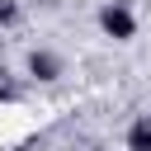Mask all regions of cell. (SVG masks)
I'll list each match as a JSON object with an SVG mask.
<instances>
[{
	"instance_id": "1",
	"label": "cell",
	"mask_w": 151,
	"mask_h": 151,
	"mask_svg": "<svg viewBox=\"0 0 151 151\" xmlns=\"http://www.w3.org/2000/svg\"><path fill=\"white\" fill-rule=\"evenodd\" d=\"M99 28H104L109 38H118V42H127V38L137 33V19H132L127 5H104V9H99Z\"/></svg>"
},
{
	"instance_id": "2",
	"label": "cell",
	"mask_w": 151,
	"mask_h": 151,
	"mask_svg": "<svg viewBox=\"0 0 151 151\" xmlns=\"http://www.w3.org/2000/svg\"><path fill=\"white\" fill-rule=\"evenodd\" d=\"M28 71H33L38 80H57V76H61V57L47 52V47H33V52H28Z\"/></svg>"
},
{
	"instance_id": "3",
	"label": "cell",
	"mask_w": 151,
	"mask_h": 151,
	"mask_svg": "<svg viewBox=\"0 0 151 151\" xmlns=\"http://www.w3.org/2000/svg\"><path fill=\"white\" fill-rule=\"evenodd\" d=\"M127 151H151V113H137L127 127Z\"/></svg>"
},
{
	"instance_id": "4",
	"label": "cell",
	"mask_w": 151,
	"mask_h": 151,
	"mask_svg": "<svg viewBox=\"0 0 151 151\" xmlns=\"http://www.w3.org/2000/svg\"><path fill=\"white\" fill-rule=\"evenodd\" d=\"M9 24H19V5L14 0H0V28H9Z\"/></svg>"
}]
</instances>
